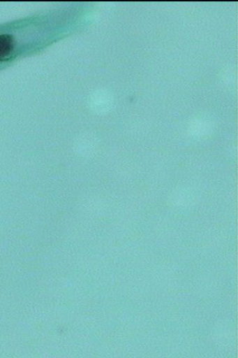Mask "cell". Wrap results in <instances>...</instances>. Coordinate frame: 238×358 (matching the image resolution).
<instances>
[{
	"label": "cell",
	"instance_id": "6da1fadb",
	"mask_svg": "<svg viewBox=\"0 0 238 358\" xmlns=\"http://www.w3.org/2000/svg\"><path fill=\"white\" fill-rule=\"evenodd\" d=\"M14 49L13 38L0 34V60L6 57Z\"/></svg>",
	"mask_w": 238,
	"mask_h": 358
}]
</instances>
